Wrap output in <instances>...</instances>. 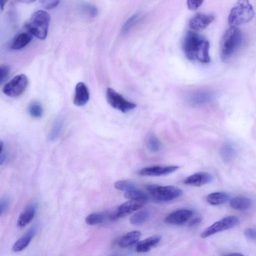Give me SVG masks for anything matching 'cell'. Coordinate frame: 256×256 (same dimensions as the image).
I'll return each instance as SVG.
<instances>
[{
  "label": "cell",
  "instance_id": "obj_10",
  "mask_svg": "<svg viewBox=\"0 0 256 256\" xmlns=\"http://www.w3.org/2000/svg\"><path fill=\"white\" fill-rule=\"evenodd\" d=\"M177 166H155L141 169L139 174L143 176L158 177L172 174L179 169Z\"/></svg>",
  "mask_w": 256,
  "mask_h": 256
},
{
  "label": "cell",
  "instance_id": "obj_28",
  "mask_svg": "<svg viewBox=\"0 0 256 256\" xmlns=\"http://www.w3.org/2000/svg\"><path fill=\"white\" fill-rule=\"evenodd\" d=\"M220 153L223 160L228 162L233 158L236 154V150L231 144H226L222 147Z\"/></svg>",
  "mask_w": 256,
  "mask_h": 256
},
{
  "label": "cell",
  "instance_id": "obj_9",
  "mask_svg": "<svg viewBox=\"0 0 256 256\" xmlns=\"http://www.w3.org/2000/svg\"><path fill=\"white\" fill-rule=\"evenodd\" d=\"M146 202L129 200L121 204L114 212L111 213L109 219L115 220L139 210L143 207Z\"/></svg>",
  "mask_w": 256,
  "mask_h": 256
},
{
  "label": "cell",
  "instance_id": "obj_25",
  "mask_svg": "<svg viewBox=\"0 0 256 256\" xmlns=\"http://www.w3.org/2000/svg\"><path fill=\"white\" fill-rule=\"evenodd\" d=\"M64 124V122L62 118H59L56 120L48 137L49 141H55L59 138L62 131Z\"/></svg>",
  "mask_w": 256,
  "mask_h": 256
},
{
  "label": "cell",
  "instance_id": "obj_35",
  "mask_svg": "<svg viewBox=\"0 0 256 256\" xmlns=\"http://www.w3.org/2000/svg\"><path fill=\"white\" fill-rule=\"evenodd\" d=\"M10 68L7 66H0V84L7 78L10 73Z\"/></svg>",
  "mask_w": 256,
  "mask_h": 256
},
{
  "label": "cell",
  "instance_id": "obj_26",
  "mask_svg": "<svg viewBox=\"0 0 256 256\" xmlns=\"http://www.w3.org/2000/svg\"><path fill=\"white\" fill-rule=\"evenodd\" d=\"M109 215L110 213H92L86 218L85 221L89 225H97L103 223L107 219H109Z\"/></svg>",
  "mask_w": 256,
  "mask_h": 256
},
{
  "label": "cell",
  "instance_id": "obj_4",
  "mask_svg": "<svg viewBox=\"0 0 256 256\" xmlns=\"http://www.w3.org/2000/svg\"><path fill=\"white\" fill-rule=\"evenodd\" d=\"M254 10L249 0H239L231 9L228 18L230 27H237L251 21Z\"/></svg>",
  "mask_w": 256,
  "mask_h": 256
},
{
  "label": "cell",
  "instance_id": "obj_27",
  "mask_svg": "<svg viewBox=\"0 0 256 256\" xmlns=\"http://www.w3.org/2000/svg\"><path fill=\"white\" fill-rule=\"evenodd\" d=\"M147 148L152 153H157L161 149L162 144L159 138L153 134H149L146 141Z\"/></svg>",
  "mask_w": 256,
  "mask_h": 256
},
{
  "label": "cell",
  "instance_id": "obj_3",
  "mask_svg": "<svg viewBox=\"0 0 256 256\" xmlns=\"http://www.w3.org/2000/svg\"><path fill=\"white\" fill-rule=\"evenodd\" d=\"M50 20L51 17L47 12L39 10L25 23V27L32 35L40 40H45L47 36Z\"/></svg>",
  "mask_w": 256,
  "mask_h": 256
},
{
  "label": "cell",
  "instance_id": "obj_13",
  "mask_svg": "<svg viewBox=\"0 0 256 256\" xmlns=\"http://www.w3.org/2000/svg\"><path fill=\"white\" fill-rule=\"evenodd\" d=\"M214 98V95L212 92L200 90L193 93L189 96L188 102L193 106H201L210 103Z\"/></svg>",
  "mask_w": 256,
  "mask_h": 256
},
{
  "label": "cell",
  "instance_id": "obj_8",
  "mask_svg": "<svg viewBox=\"0 0 256 256\" xmlns=\"http://www.w3.org/2000/svg\"><path fill=\"white\" fill-rule=\"evenodd\" d=\"M106 97L111 107L122 113H127L136 107L135 104L128 101L121 95L111 88L107 90Z\"/></svg>",
  "mask_w": 256,
  "mask_h": 256
},
{
  "label": "cell",
  "instance_id": "obj_14",
  "mask_svg": "<svg viewBox=\"0 0 256 256\" xmlns=\"http://www.w3.org/2000/svg\"><path fill=\"white\" fill-rule=\"evenodd\" d=\"M213 181L211 174L206 172H199L187 177L184 181L186 185L194 187H201L210 184Z\"/></svg>",
  "mask_w": 256,
  "mask_h": 256
},
{
  "label": "cell",
  "instance_id": "obj_29",
  "mask_svg": "<svg viewBox=\"0 0 256 256\" xmlns=\"http://www.w3.org/2000/svg\"><path fill=\"white\" fill-rule=\"evenodd\" d=\"M28 112L30 115L34 118L42 117L44 114L42 106L37 102H33L30 104L28 107Z\"/></svg>",
  "mask_w": 256,
  "mask_h": 256
},
{
  "label": "cell",
  "instance_id": "obj_23",
  "mask_svg": "<svg viewBox=\"0 0 256 256\" xmlns=\"http://www.w3.org/2000/svg\"><path fill=\"white\" fill-rule=\"evenodd\" d=\"M32 39V35L29 33H22L13 41L11 48L13 50L21 49L29 44Z\"/></svg>",
  "mask_w": 256,
  "mask_h": 256
},
{
  "label": "cell",
  "instance_id": "obj_18",
  "mask_svg": "<svg viewBox=\"0 0 256 256\" xmlns=\"http://www.w3.org/2000/svg\"><path fill=\"white\" fill-rule=\"evenodd\" d=\"M230 200L228 193L224 192H217L208 195L206 198L207 202L213 206L224 204Z\"/></svg>",
  "mask_w": 256,
  "mask_h": 256
},
{
  "label": "cell",
  "instance_id": "obj_36",
  "mask_svg": "<svg viewBox=\"0 0 256 256\" xmlns=\"http://www.w3.org/2000/svg\"><path fill=\"white\" fill-rule=\"evenodd\" d=\"M244 235L247 239L255 241L256 238V231L255 228H249L246 229L244 231Z\"/></svg>",
  "mask_w": 256,
  "mask_h": 256
},
{
  "label": "cell",
  "instance_id": "obj_6",
  "mask_svg": "<svg viewBox=\"0 0 256 256\" xmlns=\"http://www.w3.org/2000/svg\"><path fill=\"white\" fill-rule=\"evenodd\" d=\"M239 223V218L235 216L226 217L213 224L203 231L201 237L207 238L219 232L233 228Z\"/></svg>",
  "mask_w": 256,
  "mask_h": 256
},
{
  "label": "cell",
  "instance_id": "obj_43",
  "mask_svg": "<svg viewBox=\"0 0 256 256\" xmlns=\"http://www.w3.org/2000/svg\"><path fill=\"white\" fill-rule=\"evenodd\" d=\"M228 256H233V255H235V256H241V255H243L241 254H239V253H235V254H228L227 255Z\"/></svg>",
  "mask_w": 256,
  "mask_h": 256
},
{
  "label": "cell",
  "instance_id": "obj_17",
  "mask_svg": "<svg viewBox=\"0 0 256 256\" xmlns=\"http://www.w3.org/2000/svg\"><path fill=\"white\" fill-rule=\"evenodd\" d=\"M162 237L160 235H155L149 237L137 243L136 251L138 253H146L156 246L161 241Z\"/></svg>",
  "mask_w": 256,
  "mask_h": 256
},
{
  "label": "cell",
  "instance_id": "obj_40",
  "mask_svg": "<svg viewBox=\"0 0 256 256\" xmlns=\"http://www.w3.org/2000/svg\"><path fill=\"white\" fill-rule=\"evenodd\" d=\"M9 0H0V9L3 11Z\"/></svg>",
  "mask_w": 256,
  "mask_h": 256
},
{
  "label": "cell",
  "instance_id": "obj_32",
  "mask_svg": "<svg viewBox=\"0 0 256 256\" xmlns=\"http://www.w3.org/2000/svg\"><path fill=\"white\" fill-rule=\"evenodd\" d=\"M138 17V14H136L131 16L127 20L122 28V33L123 34H126L128 33L136 23Z\"/></svg>",
  "mask_w": 256,
  "mask_h": 256
},
{
  "label": "cell",
  "instance_id": "obj_20",
  "mask_svg": "<svg viewBox=\"0 0 256 256\" xmlns=\"http://www.w3.org/2000/svg\"><path fill=\"white\" fill-rule=\"evenodd\" d=\"M36 209V206L34 204L28 206L20 215L17 222L18 226L23 228L29 224L35 217Z\"/></svg>",
  "mask_w": 256,
  "mask_h": 256
},
{
  "label": "cell",
  "instance_id": "obj_19",
  "mask_svg": "<svg viewBox=\"0 0 256 256\" xmlns=\"http://www.w3.org/2000/svg\"><path fill=\"white\" fill-rule=\"evenodd\" d=\"M230 207L238 211H247L252 206V201L248 197L245 196L236 197L230 201Z\"/></svg>",
  "mask_w": 256,
  "mask_h": 256
},
{
  "label": "cell",
  "instance_id": "obj_1",
  "mask_svg": "<svg viewBox=\"0 0 256 256\" xmlns=\"http://www.w3.org/2000/svg\"><path fill=\"white\" fill-rule=\"evenodd\" d=\"M183 48L187 58L190 60L203 63H208L211 61L209 42L200 35L188 32L184 38Z\"/></svg>",
  "mask_w": 256,
  "mask_h": 256
},
{
  "label": "cell",
  "instance_id": "obj_41",
  "mask_svg": "<svg viewBox=\"0 0 256 256\" xmlns=\"http://www.w3.org/2000/svg\"><path fill=\"white\" fill-rule=\"evenodd\" d=\"M6 159V155L5 154H0V166L3 165Z\"/></svg>",
  "mask_w": 256,
  "mask_h": 256
},
{
  "label": "cell",
  "instance_id": "obj_15",
  "mask_svg": "<svg viewBox=\"0 0 256 256\" xmlns=\"http://www.w3.org/2000/svg\"><path fill=\"white\" fill-rule=\"evenodd\" d=\"M90 99L89 90L83 82L77 84L75 88L74 103L78 107L83 106L86 105Z\"/></svg>",
  "mask_w": 256,
  "mask_h": 256
},
{
  "label": "cell",
  "instance_id": "obj_5",
  "mask_svg": "<svg viewBox=\"0 0 256 256\" xmlns=\"http://www.w3.org/2000/svg\"><path fill=\"white\" fill-rule=\"evenodd\" d=\"M146 189L149 196L154 201L159 203L174 200L183 194V191L180 188L173 186L149 185Z\"/></svg>",
  "mask_w": 256,
  "mask_h": 256
},
{
  "label": "cell",
  "instance_id": "obj_16",
  "mask_svg": "<svg viewBox=\"0 0 256 256\" xmlns=\"http://www.w3.org/2000/svg\"><path fill=\"white\" fill-rule=\"evenodd\" d=\"M38 230V226L34 225L31 228L29 231L13 245L12 249L15 252L23 251L29 245L33 238L35 236Z\"/></svg>",
  "mask_w": 256,
  "mask_h": 256
},
{
  "label": "cell",
  "instance_id": "obj_22",
  "mask_svg": "<svg viewBox=\"0 0 256 256\" xmlns=\"http://www.w3.org/2000/svg\"><path fill=\"white\" fill-rule=\"evenodd\" d=\"M151 216L148 210L143 209L134 213L130 218V223L135 226H139L147 222Z\"/></svg>",
  "mask_w": 256,
  "mask_h": 256
},
{
  "label": "cell",
  "instance_id": "obj_7",
  "mask_svg": "<svg viewBox=\"0 0 256 256\" xmlns=\"http://www.w3.org/2000/svg\"><path fill=\"white\" fill-rule=\"evenodd\" d=\"M28 79L24 74H19L7 83L3 89L6 96L17 98L22 95L27 88Z\"/></svg>",
  "mask_w": 256,
  "mask_h": 256
},
{
  "label": "cell",
  "instance_id": "obj_12",
  "mask_svg": "<svg viewBox=\"0 0 256 256\" xmlns=\"http://www.w3.org/2000/svg\"><path fill=\"white\" fill-rule=\"evenodd\" d=\"M193 216V212L188 209L176 211L169 214L165 219L167 224L178 225H182L190 220Z\"/></svg>",
  "mask_w": 256,
  "mask_h": 256
},
{
  "label": "cell",
  "instance_id": "obj_34",
  "mask_svg": "<svg viewBox=\"0 0 256 256\" xmlns=\"http://www.w3.org/2000/svg\"><path fill=\"white\" fill-rule=\"evenodd\" d=\"M204 1V0H187L188 7L190 10H196L202 5Z\"/></svg>",
  "mask_w": 256,
  "mask_h": 256
},
{
  "label": "cell",
  "instance_id": "obj_2",
  "mask_svg": "<svg viewBox=\"0 0 256 256\" xmlns=\"http://www.w3.org/2000/svg\"><path fill=\"white\" fill-rule=\"evenodd\" d=\"M244 37L237 27H230L224 33L220 42V55L223 61H231L240 52Z\"/></svg>",
  "mask_w": 256,
  "mask_h": 256
},
{
  "label": "cell",
  "instance_id": "obj_24",
  "mask_svg": "<svg viewBox=\"0 0 256 256\" xmlns=\"http://www.w3.org/2000/svg\"><path fill=\"white\" fill-rule=\"evenodd\" d=\"M124 197L129 200L140 201L147 202L149 196L145 192L136 188L126 191Z\"/></svg>",
  "mask_w": 256,
  "mask_h": 256
},
{
  "label": "cell",
  "instance_id": "obj_37",
  "mask_svg": "<svg viewBox=\"0 0 256 256\" xmlns=\"http://www.w3.org/2000/svg\"><path fill=\"white\" fill-rule=\"evenodd\" d=\"M9 205V200L8 199L4 198L0 201V215L8 207Z\"/></svg>",
  "mask_w": 256,
  "mask_h": 256
},
{
  "label": "cell",
  "instance_id": "obj_33",
  "mask_svg": "<svg viewBox=\"0 0 256 256\" xmlns=\"http://www.w3.org/2000/svg\"><path fill=\"white\" fill-rule=\"evenodd\" d=\"M61 0H40L42 7L47 10H51L57 6Z\"/></svg>",
  "mask_w": 256,
  "mask_h": 256
},
{
  "label": "cell",
  "instance_id": "obj_42",
  "mask_svg": "<svg viewBox=\"0 0 256 256\" xmlns=\"http://www.w3.org/2000/svg\"><path fill=\"white\" fill-rule=\"evenodd\" d=\"M3 149V143L1 141H0V154H1Z\"/></svg>",
  "mask_w": 256,
  "mask_h": 256
},
{
  "label": "cell",
  "instance_id": "obj_39",
  "mask_svg": "<svg viewBox=\"0 0 256 256\" xmlns=\"http://www.w3.org/2000/svg\"><path fill=\"white\" fill-rule=\"evenodd\" d=\"M201 221L202 219L200 217L195 218L190 221L189 223V226L190 227L196 226L199 225V224L201 223Z\"/></svg>",
  "mask_w": 256,
  "mask_h": 256
},
{
  "label": "cell",
  "instance_id": "obj_38",
  "mask_svg": "<svg viewBox=\"0 0 256 256\" xmlns=\"http://www.w3.org/2000/svg\"><path fill=\"white\" fill-rule=\"evenodd\" d=\"M37 0H13L12 3L15 4L16 3H23L26 4H30L34 3Z\"/></svg>",
  "mask_w": 256,
  "mask_h": 256
},
{
  "label": "cell",
  "instance_id": "obj_11",
  "mask_svg": "<svg viewBox=\"0 0 256 256\" xmlns=\"http://www.w3.org/2000/svg\"><path fill=\"white\" fill-rule=\"evenodd\" d=\"M214 19L215 16L212 14L198 13L191 18L189 26L195 31H202L206 29Z\"/></svg>",
  "mask_w": 256,
  "mask_h": 256
},
{
  "label": "cell",
  "instance_id": "obj_31",
  "mask_svg": "<svg viewBox=\"0 0 256 256\" xmlns=\"http://www.w3.org/2000/svg\"><path fill=\"white\" fill-rule=\"evenodd\" d=\"M116 189L122 191H128L136 188L135 184L129 180H120L117 181L114 184Z\"/></svg>",
  "mask_w": 256,
  "mask_h": 256
},
{
  "label": "cell",
  "instance_id": "obj_30",
  "mask_svg": "<svg viewBox=\"0 0 256 256\" xmlns=\"http://www.w3.org/2000/svg\"><path fill=\"white\" fill-rule=\"evenodd\" d=\"M80 9L83 13L90 17H95L98 13V9L95 6L87 3H83Z\"/></svg>",
  "mask_w": 256,
  "mask_h": 256
},
{
  "label": "cell",
  "instance_id": "obj_21",
  "mask_svg": "<svg viewBox=\"0 0 256 256\" xmlns=\"http://www.w3.org/2000/svg\"><path fill=\"white\" fill-rule=\"evenodd\" d=\"M139 231H133L123 235L119 240V246L122 248L132 247L137 244L141 237Z\"/></svg>",
  "mask_w": 256,
  "mask_h": 256
}]
</instances>
